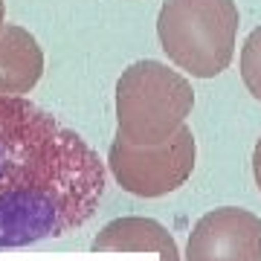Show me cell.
Masks as SVG:
<instances>
[{
	"instance_id": "cell-1",
	"label": "cell",
	"mask_w": 261,
	"mask_h": 261,
	"mask_svg": "<svg viewBox=\"0 0 261 261\" xmlns=\"http://www.w3.org/2000/svg\"><path fill=\"white\" fill-rule=\"evenodd\" d=\"M105 186V163L87 140L27 96H0V250L79 229Z\"/></svg>"
},
{
	"instance_id": "cell-2",
	"label": "cell",
	"mask_w": 261,
	"mask_h": 261,
	"mask_svg": "<svg viewBox=\"0 0 261 261\" xmlns=\"http://www.w3.org/2000/svg\"><path fill=\"white\" fill-rule=\"evenodd\" d=\"M195 108V90L180 70L157 58L134 61L116 82V140L128 145H163Z\"/></svg>"
},
{
	"instance_id": "cell-3",
	"label": "cell",
	"mask_w": 261,
	"mask_h": 261,
	"mask_svg": "<svg viewBox=\"0 0 261 261\" xmlns=\"http://www.w3.org/2000/svg\"><path fill=\"white\" fill-rule=\"evenodd\" d=\"M238 27L235 0H163L157 15L160 47L192 79H215L232 64Z\"/></svg>"
},
{
	"instance_id": "cell-4",
	"label": "cell",
	"mask_w": 261,
	"mask_h": 261,
	"mask_svg": "<svg viewBox=\"0 0 261 261\" xmlns=\"http://www.w3.org/2000/svg\"><path fill=\"white\" fill-rule=\"evenodd\" d=\"M197 145L189 125L163 145H128L113 137L108 151V168L128 195L163 197L177 192L195 171Z\"/></svg>"
},
{
	"instance_id": "cell-5",
	"label": "cell",
	"mask_w": 261,
	"mask_h": 261,
	"mask_svg": "<svg viewBox=\"0 0 261 261\" xmlns=\"http://www.w3.org/2000/svg\"><path fill=\"white\" fill-rule=\"evenodd\" d=\"M186 261H261V218L241 206L206 212L189 232Z\"/></svg>"
},
{
	"instance_id": "cell-6",
	"label": "cell",
	"mask_w": 261,
	"mask_h": 261,
	"mask_svg": "<svg viewBox=\"0 0 261 261\" xmlns=\"http://www.w3.org/2000/svg\"><path fill=\"white\" fill-rule=\"evenodd\" d=\"M93 252H157L160 261H180V247L174 235L154 218H116L93 238Z\"/></svg>"
},
{
	"instance_id": "cell-7",
	"label": "cell",
	"mask_w": 261,
	"mask_h": 261,
	"mask_svg": "<svg viewBox=\"0 0 261 261\" xmlns=\"http://www.w3.org/2000/svg\"><path fill=\"white\" fill-rule=\"evenodd\" d=\"M44 75V49L29 29H0V96H27Z\"/></svg>"
},
{
	"instance_id": "cell-8",
	"label": "cell",
	"mask_w": 261,
	"mask_h": 261,
	"mask_svg": "<svg viewBox=\"0 0 261 261\" xmlns=\"http://www.w3.org/2000/svg\"><path fill=\"white\" fill-rule=\"evenodd\" d=\"M238 67H241V79L247 84V90L252 93V99L261 102V27H255L247 35V41L241 47Z\"/></svg>"
},
{
	"instance_id": "cell-9",
	"label": "cell",
	"mask_w": 261,
	"mask_h": 261,
	"mask_svg": "<svg viewBox=\"0 0 261 261\" xmlns=\"http://www.w3.org/2000/svg\"><path fill=\"white\" fill-rule=\"evenodd\" d=\"M252 174H255V186L261 192V137L255 142V151H252Z\"/></svg>"
},
{
	"instance_id": "cell-10",
	"label": "cell",
	"mask_w": 261,
	"mask_h": 261,
	"mask_svg": "<svg viewBox=\"0 0 261 261\" xmlns=\"http://www.w3.org/2000/svg\"><path fill=\"white\" fill-rule=\"evenodd\" d=\"M6 27V0H0V29Z\"/></svg>"
}]
</instances>
